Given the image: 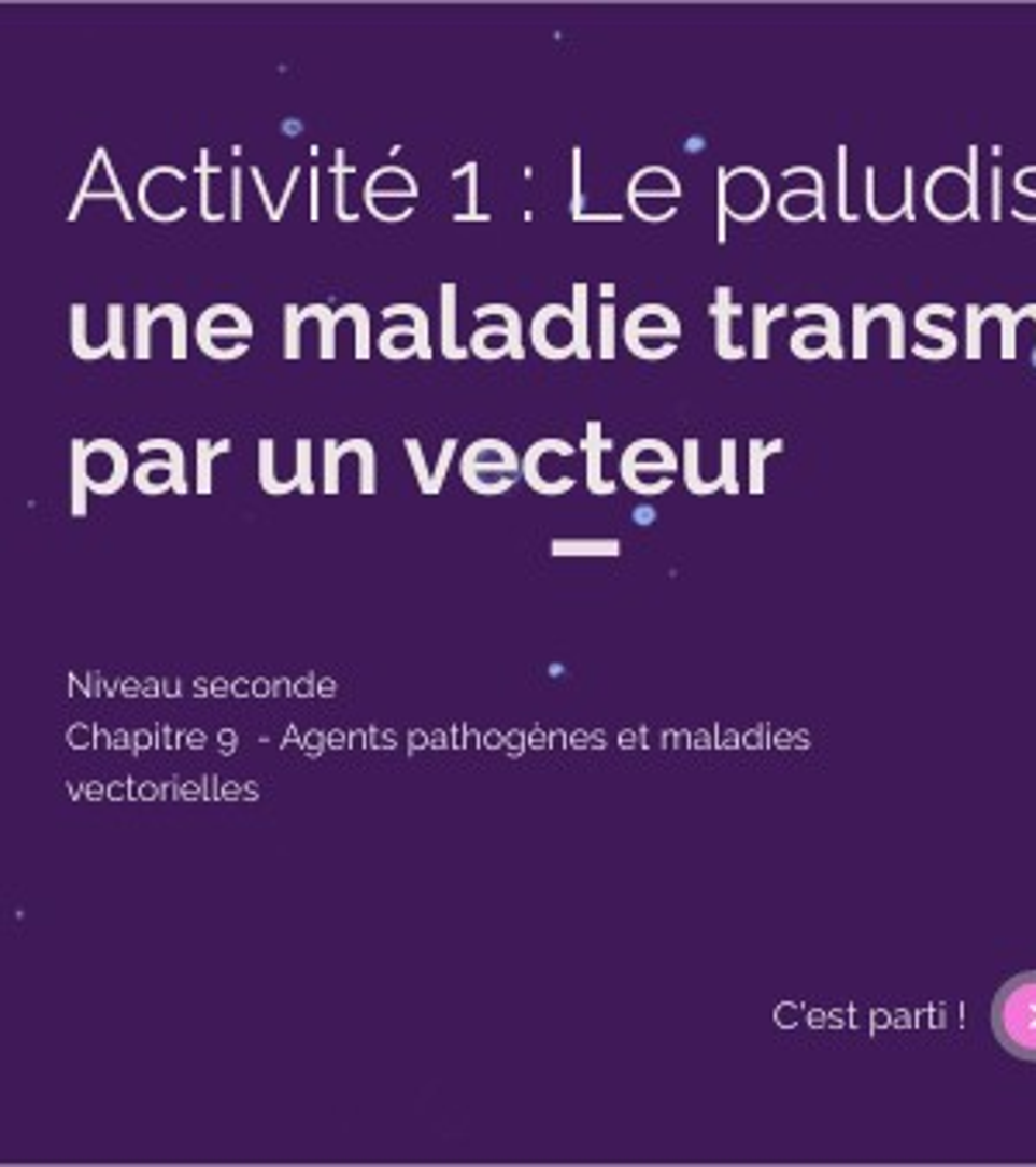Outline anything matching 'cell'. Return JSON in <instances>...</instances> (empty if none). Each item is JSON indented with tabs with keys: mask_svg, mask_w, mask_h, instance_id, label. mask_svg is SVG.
I'll list each match as a JSON object with an SVG mask.
<instances>
[{
	"mask_svg": "<svg viewBox=\"0 0 1036 1167\" xmlns=\"http://www.w3.org/2000/svg\"><path fill=\"white\" fill-rule=\"evenodd\" d=\"M992 1029L1002 1050L1036 1064V971L1016 974L995 992Z\"/></svg>",
	"mask_w": 1036,
	"mask_h": 1167,
	"instance_id": "1",
	"label": "cell"
},
{
	"mask_svg": "<svg viewBox=\"0 0 1036 1167\" xmlns=\"http://www.w3.org/2000/svg\"><path fill=\"white\" fill-rule=\"evenodd\" d=\"M477 318H501V325H484L470 336V353L481 356L484 364L501 356H512L515 364H522L525 346H522V315L508 304H481L477 308Z\"/></svg>",
	"mask_w": 1036,
	"mask_h": 1167,
	"instance_id": "2",
	"label": "cell"
},
{
	"mask_svg": "<svg viewBox=\"0 0 1036 1167\" xmlns=\"http://www.w3.org/2000/svg\"><path fill=\"white\" fill-rule=\"evenodd\" d=\"M139 453H167V459H145V464L131 473L136 476V487L142 495H162V490H176V495H187V459L184 450L176 446L173 439H142Z\"/></svg>",
	"mask_w": 1036,
	"mask_h": 1167,
	"instance_id": "3",
	"label": "cell"
},
{
	"mask_svg": "<svg viewBox=\"0 0 1036 1167\" xmlns=\"http://www.w3.org/2000/svg\"><path fill=\"white\" fill-rule=\"evenodd\" d=\"M533 350L542 359H570L573 356V311L564 304H547L539 308V315L533 318Z\"/></svg>",
	"mask_w": 1036,
	"mask_h": 1167,
	"instance_id": "4",
	"label": "cell"
},
{
	"mask_svg": "<svg viewBox=\"0 0 1036 1167\" xmlns=\"http://www.w3.org/2000/svg\"><path fill=\"white\" fill-rule=\"evenodd\" d=\"M94 197H97V201H104V197H108V201H114V204H118V208L125 211V222H131V218H136V215H131V204H128V197L122 194L118 173H114V167H111V156H108V150H104V145H97V156L90 159V170H87L84 184H80V194H76V201H73V208H70V222H76V218H80V208H84L87 201H94Z\"/></svg>",
	"mask_w": 1036,
	"mask_h": 1167,
	"instance_id": "5",
	"label": "cell"
},
{
	"mask_svg": "<svg viewBox=\"0 0 1036 1167\" xmlns=\"http://www.w3.org/2000/svg\"><path fill=\"white\" fill-rule=\"evenodd\" d=\"M87 473H90V490L94 495H114L122 490L128 481V456L125 446H118L114 439H94L87 442Z\"/></svg>",
	"mask_w": 1036,
	"mask_h": 1167,
	"instance_id": "6",
	"label": "cell"
},
{
	"mask_svg": "<svg viewBox=\"0 0 1036 1167\" xmlns=\"http://www.w3.org/2000/svg\"><path fill=\"white\" fill-rule=\"evenodd\" d=\"M487 467H501V470L519 473V456L501 439H477L473 446L464 453V459H459V470H487Z\"/></svg>",
	"mask_w": 1036,
	"mask_h": 1167,
	"instance_id": "7",
	"label": "cell"
},
{
	"mask_svg": "<svg viewBox=\"0 0 1036 1167\" xmlns=\"http://www.w3.org/2000/svg\"><path fill=\"white\" fill-rule=\"evenodd\" d=\"M381 197H418V184L415 176L401 167H384L377 170L367 187H364V201H381Z\"/></svg>",
	"mask_w": 1036,
	"mask_h": 1167,
	"instance_id": "8",
	"label": "cell"
},
{
	"mask_svg": "<svg viewBox=\"0 0 1036 1167\" xmlns=\"http://www.w3.org/2000/svg\"><path fill=\"white\" fill-rule=\"evenodd\" d=\"M584 450H587V487L591 495H612L615 484L601 476V453L608 450V442L601 439V422L591 418L584 429Z\"/></svg>",
	"mask_w": 1036,
	"mask_h": 1167,
	"instance_id": "9",
	"label": "cell"
},
{
	"mask_svg": "<svg viewBox=\"0 0 1036 1167\" xmlns=\"http://www.w3.org/2000/svg\"><path fill=\"white\" fill-rule=\"evenodd\" d=\"M73 473H70V512L76 518L87 515V490H90V473H87V442L84 439H73Z\"/></svg>",
	"mask_w": 1036,
	"mask_h": 1167,
	"instance_id": "10",
	"label": "cell"
},
{
	"mask_svg": "<svg viewBox=\"0 0 1036 1167\" xmlns=\"http://www.w3.org/2000/svg\"><path fill=\"white\" fill-rule=\"evenodd\" d=\"M377 346H381V353L387 359H394V364H401V359H411L418 356V328L415 322H401V325H387L381 339H377Z\"/></svg>",
	"mask_w": 1036,
	"mask_h": 1167,
	"instance_id": "11",
	"label": "cell"
},
{
	"mask_svg": "<svg viewBox=\"0 0 1036 1167\" xmlns=\"http://www.w3.org/2000/svg\"><path fill=\"white\" fill-rule=\"evenodd\" d=\"M439 294H442V356L459 364V359H467L470 350H464L456 342V284L446 281Z\"/></svg>",
	"mask_w": 1036,
	"mask_h": 1167,
	"instance_id": "12",
	"label": "cell"
},
{
	"mask_svg": "<svg viewBox=\"0 0 1036 1167\" xmlns=\"http://www.w3.org/2000/svg\"><path fill=\"white\" fill-rule=\"evenodd\" d=\"M339 453H342V456H350V453L359 456V495H373V490H377V453H373V442H367V439H345V442H339Z\"/></svg>",
	"mask_w": 1036,
	"mask_h": 1167,
	"instance_id": "13",
	"label": "cell"
},
{
	"mask_svg": "<svg viewBox=\"0 0 1036 1167\" xmlns=\"http://www.w3.org/2000/svg\"><path fill=\"white\" fill-rule=\"evenodd\" d=\"M197 328H239L245 342H250V336H253L250 315H245V311L236 308V304H215V308H208L204 315L197 318Z\"/></svg>",
	"mask_w": 1036,
	"mask_h": 1167,
	"instance_id": "14",
	"label": "cell"
},
{
	"mask_svg": "<svg viewBox=\"0 0 1036 1167\" xmlns=\"http://www.w3.org/2000/svg\"><path fill=\"white\" fill-rule=\"evenodd\" d=\"M464 473V481L470 490H477V495H505L508 487L515 484L512 470H501V467H487V470H459Z\"/></svg>",
	"mask_w": 1036,
	"mask_h": 1167,
	"instance_id": "15",
	"label": "cell"
},
{
	"mask_svg": "<svg viewBox=\"0 0 1036 1167\" xmlns=\"http://www.w3.org/2000/svg\"><path fill=\"white\" fill-rule=\"evenodd\" d=\"M573 356L578 359H587L595 356V350H591V336H587V284H578L573 287Z\"/></svg>",
	"mask_w": 1036,
	"mask_h": 1167,
	"instance_id": "16",
	"label": "cell"
},
{
	"mask_svg": "<svg viewBox=\"0 0 1036 1167\" xmlns=\"http://www.w3.org/2000/svg\"><path fill=\"white\" fill-rule=\"evenodd\" d=\"M384 318H408V322H415V328H418V359H422V364H432V342H429V315H425V311L418 308V304H391V308H384Z\"/></svg>",
	"mask_w": 1036,
	"mask_h": 1167,
	"instance_id": "17",
	"label": "cell"
},
{
	"mask_svg": "<svg viewBox=\"0 0 1036 1167\" xmlns=\"http://www.w3.org/2000/svg\"><path fill=\"white\" fill-rule=\"evenodd\" d=\"M553 556H615L619 542L615 539H556L550 546Z\"/></svg>",
	"mask_w": 1036,
	"mask_h": 1167,
	"instance_id": "18",
	"label": "cell"
},
{
	"mask_svg": "<svg viewBox=\"0 0 1036 1167\" xmlns=\"http://www.w3.org/2000/svg\"><path fill=\"white\" fill-rule=\"evenodd\" d=\"M228 450H232L228 439H222V442L197 439V490H201V495H211V487H215V481H211V464H215V456H222Z\"/></svg>",
	"mask_w": 1036,
	"mask_h": 1167,
	"instance_id": "19",
	"label": "cell"
},
{
	"mask_svg": "<svg viewBox=\"0 0 1036 1167\" xmlns=\"http://www.w3.org/2000/svg\"><path fill=\"white\" fill-rule=\"evenodd\" d=\"M336 315H339V322L350 318L356 325V359H370V350H373V342H370V311L364 304H342V308H336Z\"/></svg>",
	"mask_w": 1036,
	"mask_h": 1167,
	"instance_id": "20",
	"label": "cell"
},
{
	"mask_svg": "<svg viewBox=\"0 0 1036 1167\" xmlns=\"http://www.w3.org/2000/svg\"><path fill=\"white\" fill-rule=\"evenodd\" d=\"M311 318H315L318 328H322V350H318V356H322V359H332V356H336V322H339V315H336V311H328L325 304L301 308V322H311Z\"/></svg>",
	"mask_w": 1036,
	"mask_h": 1167,
	"instance_id": "21",
	"label": "cell"
},
{
	"mask_svg": "<svg viewBox=\"0 0 1036 1167\" xmlns=\"http://www.w3.org/2000/svg\"><path fill=\"white\" fill-rule=\"evenodd\" d=\"M159 318H170L173 322V359H180V364H184V359H187V315H184V308H180V304H159V308H153V322H159Z\"/></svg>",
	"mask_w": 1036,
	"mask_h": 1167,
	"instance_id": "22",
	"label": "cell"
},
{
	"mask_svg": "<svg viewBox=\"0 0 1036 1167\" xmlns=\"http://www.w3.org/2000/svg\"><path fill=\"white\" fill-rule=\"evenodd\" d=\"M259 484L267 495H290L294 484L281 481L276 476V467H273V439H262L259 442Z\"/></svg>",
	"mask_w": 1036,
	"mask_h": 1167,
	"instance_id": "23",
	"label": "cell"
},
{
	"mask_svg": "<svg viewBox=\"0 0 1036 1167\" xmlns=\"http://www.w3.org/2000/svg\"><path fill=\"white\" fill-rule=\"evenodd\" d=\"M70 346H73V356L76 359H104L111 350H94L87 346V308L84 304H73V336H70Z\"/></svg>",
	"mask_w": 1036,
	"mask_h": 1167,
	"instance_id": "24",
	"label": "cell"
},
{
	"mask_svg": "<svg viewBox=\"0 0 1036 1167\" xmlns=\"http://www.w3.org/2000/svg\"><path fill=\"white\" fill-rule=\"evenodd\" d=\"M301 308L287 304L284 308V356L287 359H301Z\"/></svg>",
	"mask_w": 1036,
	"mask_h": 1167,
	"instance_id": "25",
	"label": "cell"
},
{
	"mask_svg": "<svg viewBox=\"0 0 1036 1167\" xmlns=\"http://www.w3.org/2000/svg\"><path fill=\"white\" fill-rule=\"evenodd\" d=\"M153 308L150 304H136V350L131 356L136 359H150V332H153Z\"/></svg>",
	"mask_w": 1036,
	"mask_h": 1167,
	"instance_id": "26",
	"label": "cell"
},
{
	"mask_svg": "<svg viewBox=\"0 0 1036 1167\" xmlns=\"http://www.w3.org/2000/svg\"><path fill=\"white\" fill-rule=\"evenodd\" d=\"M104 342L111 346V356L118 359V364H125V359L131 356L128 346H125V339H122V304H108V336H104Z\"/></svg>",
	"mask_w": 1036,
	"mask_h": 1167,
	"instance_id": "27",
	"label": "cell"
},
{
	"mask_svg": "<svg viewBox=\"0 0 1036 1167\" xmlns=\"http://www.w3.org/2000/svg\"><path fill=\"white\" fill-rule=\"evenodd\" d=\"M339 459H342V453H339V442L336 439H325L322 442V467H325V495H336V490H339Z\"/></svg>",
	"mask_w": 1036,
	"mask_h": 1167,
	"instance_id": "28",
	"label": "cell"
},
{
	"mask_svg": "<svg viewBox=\"0 0 1036 1167\" xmlns=\"http://www.w3.org/2000/svg\"><path fill=\"white\" fill-rule=\"evenodd\" d=\"M456 176H467V201H470V211L456 215V222H487V215L477 211V162H467V167L453 170V180Z\"/></svg>",
	"mask_w": 1036,
	"mask_h": 1167,
	"instance_id": "29",
	"label": "cell"
},
{
	"mask_svg": "<svg viewBox=\"0 0 1036 1167\" xmlns=\"http://www.w3.org/2000/svg\"><path fill=\"white\" fill-rule=\"evenodd\" d=\"M405 450H408V459H411V470H415V476H418L422 495H429L432 473H429V464H425V453H422V446H418V439H405Z\"/></svg>",
	"mask_w": 1036,
	"mask_h": 1167,
	"instance_id": "30",
	"label": "cell"
},
{
	"mask_svg": "<svg viewBox=\"0 0 1036 1167\" xmlns=\"http://www.w3.org/2000/svg\"><path fill=\"white\" fill-rule=\"evenodd\" d=\"M294 481H298V490H304V495H315V476H311V442L308 439H298V473H294Z\"/></svg>",
	"mask_w": 1036,
	"mask_h": 1167,
	"instance_id": "31",
	"label": "cell"
},
{
	"mask_svg": "<svg viewBox=\"0 0 1036 1167\" xmlns=\"http://www.w3.org/2000/svg\"><path fill=\"white\" fill-rule=\"evenodd\" d=\"M201 215L211 225H218L225 218L218 211H211V156H208V150H201Z\"/></svg>",
	"mask_w": 1036,
	"mask_h": 1167,
	"instance_id": "32",
	"label": "cell"
},
{
	"mask_svg": "<svg viewBox=\"0 0 1036 1167\" xmlns=\"http://www.w3.org/2000/svg\"><path fill=\"white\" fill-rule=\"evenodd\" d=\"M601 359H612L615 356V308L612 304H601V350H598Z\"/></svg>",
	"mask_w": 1036,
	"mask_h": 1167,
	"instance_id": "33",
	"label": "cell"
},
{
	"mask_svg": "<svg viewBox=\"0 0 1036 1167\" xmlns=\"http://www.w3.org/2000/svg\"><path fill=\"white\" fill-rule=\"evenodd\" d=\"M456 446H459L456 439H446V442H442L439 459H436V470H432V487H429V495H439V490H442V481H446V473H450V464H453Z\"/></svg>",
	"mask_w": 1036,
	"mask_h": 1167,
	"instance_id": "34",
	"label": "cell"
},
{
	"mask_svg": "<svg viewBox=\"0 0 1036 1167\" xmlns=\"http://www.w3.org/2000/svg\"><path fill=\"white\" fill-rule=\"evenodd\" d=\"M345 173H350V167H345V153L339 150L336 153V215L342 218V222H356L359 215H356V211H345V190H342V176Z\"/></svg>",
	"mask_w": 1036,
	"mask_h": 1167,
	"instance_id": "35",
	"label": "cell"
},
{
	"mask_svg": "<svg viewBox=\"0 0 1036 1167\" xmlns=\"http://www.w3.org/2000/svg\"><path fill=\"white\" fill-rule=\"evenodd\" d=\"M197 346L204 350L208 359H218V364H225V359H239L245 353V342H236V346H218L211 336H197Z\"/></svg>",
	"mask_w": 1036,
	"mask_h": 1167,
	"instance_id": "36",
	"label": "cell"
},
{
	"mask_svg": "<svg viewBox=\"0 0 1036 1167\" xmlns=\"http://www.w3.org/2000/svg\"><path fill=\"white\" fill-rule=\"evenodd\" d=\"M570 190H573V197H570V218H573V222H584V211H581V201H584V197H581V150H573Z\"/></svg>",
	"mask_w": 1036,
	"mask_h": 1167,
	"instance_id": "37",
	"label": "cell"
},
{
	"mask_svg": "<svg viewBox=\"0 0 1036 1167\" xmlns=\"http://www.w3.org/2000/svg\"><path fill=\"white\" fill-rule=\"evenodd\" d=\"M250 173H253V180H256L259 201H262V208H267V218H270V222H281V218H284V211H281V204H273V201H270V190H267V180H262V170H250Z\"/></svg>",
	"mask_w": 1036,
	"mask_h": 1167,
	"instance_id": "38",
	"label": "cell"
},
{
	"mask_svg": "<svg viewBox=\"0 0 1036 1167\" xmlns=\"http://www.w3.org/2000/svg\"><path fill=\"white\" fill-rule=\"evenodd\" d=\"M626 342H629V350L636 353V356H643V359H661V356H667L670 350L664 346V350H650V346H643V339H639L636 332H626Z\"/></svg>",
	"mask_w": 1036,
	"mask_h": 1167,
	"instance_id": "39",
	"label": "cell"
},
{
	"mask_svg": "<svg viewBox=\"0 0 1036 1167\" xmlns=\"http://www.w3.org/2000/svg\"><path fill=\"white\" fill-rule=\"evenodd\" d=\"M232 218L239 222L242 218V170L236 167L232 173Z\"/></svg>",
	"mask_w": 1036,
	"mask_h": 1167,
	"instance_id": "40",
	"label": "cell"
},
{
	"mask_svg": "<svg viewBox=\"0 0 1036 1167\" xmlns=\"http://www.w3.org/2000/svg\"><path fill=\"white\" fill-rule=\"evenodd\" d=\"M311 218L318 222V170H311Z\"/></svg>",
	"mask_w": 1036,
	"mask_h": 1167,
	"instance_id": "41",
	"label": "cell"
}]
</instances>
